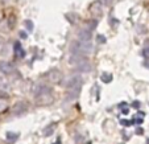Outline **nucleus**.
<instances>
[{
  "mask_svg": "<svg viewBox=\"0 0 149 144\" xmlns=\"http://www.w3.org/2000/svg\"><path fill=\"white\" fill-rule=\"evenodd\" d=\"M75 69L78 71H81V73H88V71L91 70V64H90V61L87 59V57H86L84 59H82L81 62L75 66Z\"/></svg>",
  "mask_w": 149,
  "mask_h": 144,
  "instance_id": "6",
  "label": "nucleus"
},
{
  "mask_svg": "<svg viewBox=\"0 0 149 144\" xmlns=\"http://www.w3.org/2000/svg\"><path fill=\"white\" fill-rule=\"evenodd\" d=\"M56 123H52V124H49L48 127L44 128V131H42V135L44 136H50L54 132V128H56Z\"/></svg>",
  "mask_w": 149,
  "mask_h": 144,
  "instance_id": "13",
  "label": "nucleus"
},
{
  "mask_svg": "<svg viewBox=\"0 0 149 144\" xmlns=\"http://www.w3.org/2000/svg\"><path fill=\"white\" fill-rule=\"evenodd\" d=\"M25 27L29 29V31H32V29H33V24H32V21H29V20H26V21H25Z\"/></svg>",
  "mask_w": 149,
  "mask_h": 144,
  "instance_id": "17",
  "label": "nucleus"
},
{
  "mask_svg": "<svg viewBox=\"0 0 149 144\" xmlns=\"http://www.w3.org/2000/svg\"><path fill=\"white\" fill-rule=\"evenodd\" d=\"M71 53H78L82 54V56H87L88 53H91L93 50V44L91 43H84V41H74L71 44V48H70Z\"/></svg>",
  "mask_w": 149,
  "mask_h": 144,
  "instance_id": "3",
  "label": "nucleus"
},
{
  "mask_svg": "<svg viewBox=\"0 0 149 144\" xmlns=\"http://www.w3.org/2000/svg\"><path fill=\"white\" fill-rule=\"evenodd\" d=\"M96 25H98V21H96V19L88 20L87 23H86V25H84L83 29H86V31H88V32H91V33H93V31L96 28Z\"/></svg>",
  "mask_w": 149,
  "mask_h": 144,
  "instance_id": "11",
  "label": "nucleus"
},
{
  "mask_svg": "<svg viewBox=\"0 0 149 144\" xmlns=\"http://www.w3.org/2000/svg\"><path fill=\"white\" fill-rule=\"evenodd\" d=\"M57 144H61V141H57Z\"/></svg>",
  "mask_w": 149,
  "mask_h": 144,
  "instance_id": "23",
  "label": "nucleus"
},
{
  "mask_svg": "<svg viewBox=\"0 0 149 144\" xmlns=\"http://www.w3.org/2000/svg\"><path fill=\"white\" fill-rule=\"evenodd\" d=\"M143 56L145 57V58H149V46H145V48L143 49Z\"/></svg>",
  "mask_w": 149,
  "mask_h": 144,
  "instance_id": "16",
  "label": "nucleus"
},
{
  "mask_svg": "<svg viewBox=\"0 0 149 144\" xmlns=\"http://www.w3.org/2000/svg\"><path fill=\"white\" fill-rule=\"evenodd\" d=\"M46 79L50 81L52 83H59V82L63 81V74L58 70V69H53L49 73H46Z\"/></svg>",
  "mask_w": 149,
  "mask_h": 144,
  "instance_id": "4",
  "label": "nucleus"
},
{
  "mask_svg": "<svg viewBox=\"0 0 149 144\" xmlns=\"http://www.w3.org/2000/svg\"><path fill=\"white\" fill-rule=\"evenodd\" d=\"M133 106H135V107H139V106H140V103H139V102H135V103H133Z\"/></svg>",
  "mask_w": 149,
  "mask_h": 144,
  "instance_id": "22",
  "label": "nucleus"
},
{
  "mask_svg": "<svg viewBox=\"0 0 149 144\" xmlns=\"http://www.w3.org/2000/svg\"><path fill=\"white\" fill-rule=\"evenodd\" d=\"M102 8H103V6H102L100 0H99V1H95V3H93L91 4V7H90V13H93L94 16H95V15L100 16L102 15Z\"/></svg>",
  "mask_w": 149,
  "mask_h": 144,
  "instance_id": "9",
  "label": "nucleus"
},
{
  "mask_svg": "<svg viewBox=\"0 0 149 144\" xmlns=\"http://www.w3.org/2000/svg\"><path fill=\"white\" fill-rule=\"evenodd\" d=\"M66 87V93H68L69 99H75L81 93L82 87V78L77 74V75H70L63 81Z\"/></svg>",
  "mask_w": 149,
  "mask_h": 144,
  "instance_id": "2",
  "label": "nucleus"
},
{
  "mask_svg": "<svg viewBox=\"0 0 149 144\" xmlns=\"http://www.w3.org/2000/svg\"><path fill=\"white\" fill-rule=\"evenodd\" d=\"M121 124H124V126H130V124H131V122H127V120H121Z\"/></svg>",
  "mask_w": 149,
  "mask_h": 144,
  "instance_id": "18",
  "label": "nucleus"
},
{
  "mask_svg": "<svg viewBox=\"0 0 149 144\" xmlns=\"http://www.w3.org/2000/svg\"><path fill=\"white\" fill-rule=\"evenodd\" d=\"M102 81L106 82V83H110V82L112 81V75H111L110 73H103L102 74Z\"/></svg>",
  "mask_w": 149,
  "mask_h": 144,
  "instance_id": "14",
  "label": "nucleus"
},
{
  "mask_svg": "<svg viewBox=\"0 0 149 144\" xmlns=\"http://www.w3.org/2000/svg\"><path fill=\"white\" fill-rule=\"evenodd\" d=\"M7 138H8L9 141H15L17 138H19V134H12V132H8L7 134Z\"/></svg>",
  "mask_w": 149,
  "mask_h": 144,
  "instance_id": "15",
  "label": "nucleus"
},
{
  "mask_svg": "<svg viewBox=\"0 0 149 144\" xmlns=\"http://www.w3.org/2000/svg\"><path fill=\"white\" fill-rule=\"evenodd\" d=\"M13 52H15V56L20 57V58L25 56V52H24L23 46L20 45V43H16V44L13 45Z\"/></svg>",
  "mask_w": 149,
  "mask_h": 144,
  "instance_id": "10",
  "label": "nucleus"
},
{
  "mask_svg": "<svg viewBox=\"0 0 149 144\" xmlns=\"http://www.w3.org/2000/svg\"><path fill=\"white\" fill-rule=\"evenodd\" d=\"M136 134H137V135H143V128H137Z\"/></svg>",
  "mask_w": 149,
  "mask_h": 144,
  "instance_id": "20",
  "label": "nucleus"
},
{
  "mask_svg": "<svg viewBox=\"0 0 149 144\" xmlns=\"http://www.w3.org/2000/svg\"><path fill=\"white\" fill-rule=\"evenodd\" d=\"M13 70H15V68L11 62H8V61H0V71L3 74L9 75V74L13 73Z\"/></svg>",
  "mask_w": 149,
  "mask_h": 144,
  "instance_id": "7",
  "label": "nucleus"
},
{
  "mask_svg": "<svg viewBox=\"0 0 149 144\" xmlns=\"http://www.w3.org/2000/svg\"><path fill=\"white\" fill-rule=\"evenodd\" d=\"M26 110H28V105H26L25 102H17L16 105L12 107V114L16 116H20V115H23V114H25Z\"/></svg>",
  "mask_w": 149,
  "mask_h": 144,
  "instance_id": "5",
  "label": "nucleus"
},
{
  "mask_svg": "<svg viewBox=\"0 0 149 144\" xmlns=\"http://www.w3.org/2000/svg\"><path fill=\"white\" fill-rule=\"evenodd\" d=\"M98 38H99V41H100V43H104V37L103 36H98Z\"/></svg>",
  "mask_w": 149,
  "mask_h": 144,
  "instance_id": "21",
  "label": "nucleus"
},
{
  "mask_svg": "<svg viewBox=\"0 0 149 144\" xmlns=\"http://www.w3.org/2000/svg\"><path fill=\"white\" fill-rule=\"evenodd\" d=\"M20 37H23V38H26V33H25V32H20Z\"/></svg>",
  "mask_w": 149,
  "mask_h": 144,
  "instance_id": "19",
  "label": "nucleus"
},
{
  "mask_svg": "<svg viewBox=\"0 0 149 144\" xmlns=\"http://www.w3.org/2000/svg\"><path fill=\"white\" fill-rule=\"evenodd\" d=\"M32 93L36 96V103L40 106H48L50 105L54 99L53 91L49 86L45 85H40V83H36L32 89Z\"/></svg>",
  "mask_w": 149,
  "mask_h": 144,
  "instance_id": "1",
  "label": "nucleus"
},
{
  "mask_svg": "<svg viewBox=\"0 0 149 144\" xmlns=\"http://www.w3.org/2000/svg\"><path fill=\"white\" fill-rule=\"evenodd\" d=\"M91 38H93V33L86 29H81L78 32V41H84V43H91Z\"/></svg>",
  "mask_w": 149,
  "mask_h": 144,
  "instance_id": "8",
  "label": "nucleus"
},
{
  "mask_svg": "<svg viewBox=\"0 0 149 144\" xmlns=\"http://www.w3.org/2000/svg\"><path fill=\"white\" fill-rule=\"evenodd\" d=\"M0 91H1V93L9 91V83L4 77H0Z\"/></svg>",
  "mask_w": 149,
  "mask_h": 144,
  "instance_id": "12",
  "label": "nucleus"
}]
</instances>
